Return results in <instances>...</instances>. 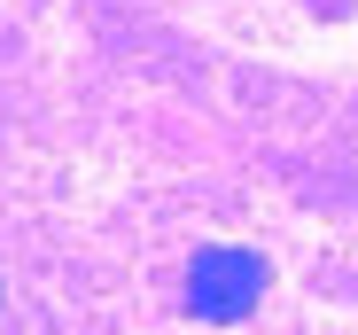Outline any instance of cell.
Returning a JSON list of instances; mask_svg holds the SVG:
<instances>
[{
	"mask_svg": "<svg viewBox=\"0 0 358 335\" xmlns=\"http://www.w3.org/2000/svg\"><path fill=\"white\" fill-rule=\"evenodd\" d=\"M265 257L257 250H242V242H210V250H195L187 257V312L195 320H242V312H257V297H265Z\"/></svg>",
	"mask_w": 358,
	"mask_h": 335,
	"instance_id": "obj_1",
	"label": "cell"
}]
</instances>
